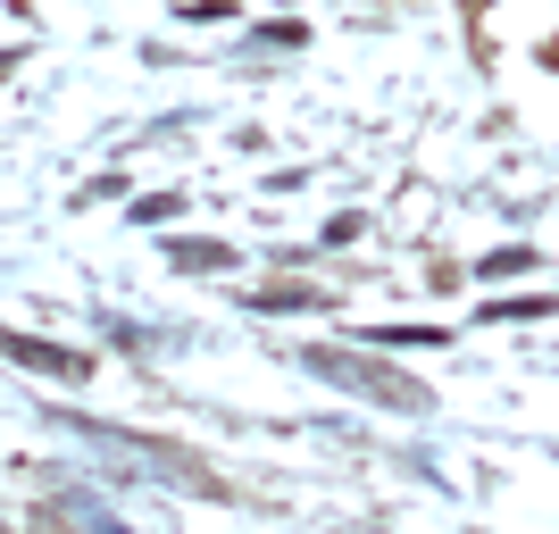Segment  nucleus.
Listing matches in <instances>:
<instances>
[{
    "mask_svg": "<svg viewBox=\"0 0 559 534\" xmlns=\"http://www.w3.org/2000/svg\"><path fill=\"white\" fill-rule=\"evenodd\" d=\"M167 17H185V25H217V17H234L226 0H185V9H167Z\"/></svg>",
    "mask_w": 559,
    "mask_h": 534,
    "instance_id": "nucleus-6",
    "label": "nucleus"
},
{
    "mask_svg": "<svg viewBox=\"0 0 559 534\" xmlns=\"http://www.w3.org/2000/svg\"><path fill=\"white\" fill-rule=\"evenodd\" d=\"M376 343H409V351H443V334H426V325H376Z\"/></svg>",
    "mask_w": 559,
    "mask_h": 534,
    "instance_id": "nucleus-5",
    "label": "nucleus"
},
{
    "mask_svg": "<svg viewBox=\"0 0 559 534\" xmlns=\"http://www.w3.org/2000/svg\"><path fill=\"white\" fill-rule=\"evenodd\" d=\"M0 359H17V368H34V376H68V384H84V376H93V351L43 343V334H9V325H0Z\"/></svg>",
    "mask_w": 559,
    "mask_h": 534,
    "instance_id": "nucleus-2",
    "label": "nucleus"
},
{
    "mask_svg": "<svg viewBox=\"0 0 559 534\" xmlns=\"http://www.w3.org/2000/svg\"><path fill=\"white\" fill-rule=\"evenodd\" d=\"M526 268H535V251H492L485 259V276H526Z\"/></svg>",
    "mask_w": 559,
    "mask_h": 534,
    "instance_id": "nucleus-7",
    "label": "nucleus"
},
{
    "mask_svg": "<svg viewBox=\"0 0 559 534\" xmlns=\"http://www.w3.org/2000/svg\"><path fill=\"white\" fill-rule=\"evenodd\" d=\"M301 368H309V376H326V384H343V393L384 401V410H401V418H426V410H435V393H426L418 376L384 368V359H359L350 343H309V351H301Z\"/></svg>",
    "mask_w": 559,
    "mask_h": 534,
    "instance_id": "nucleus-1",
    "label": "nucleus"
},
{
    "mask_svg": "<svg viewBox=\"0 0 559 534\" xmlns=\"http://www.w3.org/2000/svg\"><path fill=\"white\" fill-rule=\"evenodd\" d=\"M167 268L210 276V268H234V251H226V242H201V234H185V242H167Z\"/></svg>",
    "mask_w": 559,
    "mask_h": 534,
    "instance_id": "nucleus-3",
    "label": "nucleus"
},
{
    "mask_svg": "<svg viewBox=\"0 0 559 534\" xmlns=\"http://www.w3.org/2000/svg\"><path fill=\"white\" fill-rule=\"evenodd\" d=\"M242 301H251V309H326L334 293H326V284H276V293H242Z\"/></svg>",
    "mask_w": 559,
    "mask_h": 534,
    "instance_id": "nucleus-4",
    "label": "nucleus"
}]
</instances>
